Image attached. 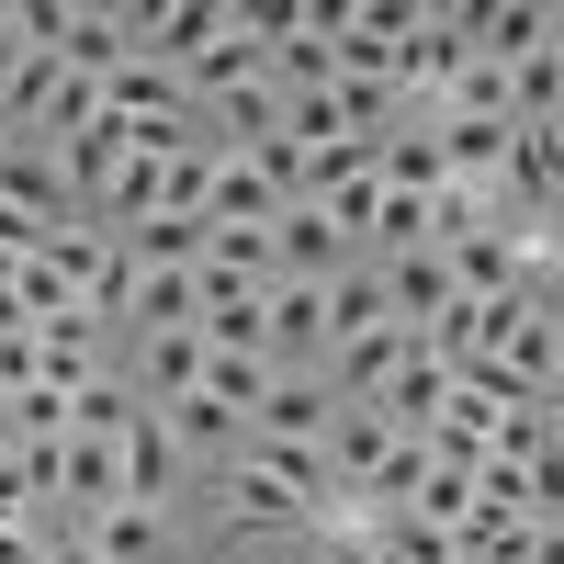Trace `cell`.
Instances as JSON below:
<instances>
[{"label": "cell", "mask_w": 564, "mask_h": 564, "mask_svg": "<svg viewBox=\"0 0 564 564\" xmlns=\"http://www.w3.org/2000/svg\"><path fill=\"white\" fill-rule=\"evenodd\" d=\"M497 204H508V215H564V124H508Z\"/></svg>", "instance_id": "cell-1"}, {"label": "cell", "mask_w": 564, "mask_h": 564, "mask_svg": "<svg viewBox=\"0 0 564 564\" xmlns=\"http://www.w3.org/2000/svg\"><path fill=\"white\" fill-rule=\"evenodd\" d=\"M339 430V384L327 372H271V395L249 406V441H327Z\"/></svg>", "instance_id": "cell-2"}, {"label": "cell", "mask_w": 564, "mask_h": 564, "mask_svg": "<svg viewBox=\"0 0 564 564\" xmlns=\"http://www.w3.org/2000/svg\"><path fill=\"white\" fill-rule=\"evenodd\" d=\"M350 260H361V249H350L316 204H282V215H271V271H282V282H327V271H350Z\"/></svg>", "instance_id": "cell-3"}, {"label": "cell", "mask_w": 564, "mask_h": 564, "mask_svg": "<svg viewBox=\"0 0 564 564\" xmlns=\"http://www.w3.org/2000/svg\"><path fill=\"white\" fill-rule=\"evenodd\" d=\"M79 542L90 553H102V564H170V508H90V520H79Z\"/></svg>", "instance_id": "cell-4"}, {"label": "cell", "mask_w": 564, "mask_h": 564, "mask_svg": "<svg viewBox=\"0 0 564 564\" xmlns=\"http://www.w3.org/2000/svg\"><path fill=\"white\" fill-rule=\"evenodd\" d=\"M124 384H135V406L193 395V384H204V339H193V327H159V339H135V372H124Z\"/></svg>", "instance_id": "cell-5"}, {"label": "cell", "mask_w": 564, "mask_h": 564, "mask_svg": "<svg viewBox=\"0 0 564 564\" xmlns=\"http://www.w3.org/2000/svg\"><path fill=\"white\" fill-rule=\"evenodd\" d=\"M148 417L170 430V452H181V463H226V452L249 441V430H238V417H226L215 395H170V406H148Z\"/></svg>", "instance_id": "cell-6"}, {"label": "cell", "mask_w": 564, "mask_h": 564, "mask_svg": "<svg viewBox=\"0 0 564 564\" xmlns=\"http://www.w3.org/2000/svg\"><path fill=\"white\" fill-rule=\"evenodd\" d=\"M0 204H12L23 226H57V215H68L57 159H45V148H0Z\"/></svg>", "instance_id": "cell-7"}, {"label": "cell", "mask_w": 564, "mask_h": 564, "mask_svg": "<svg viewBox=\"0 0 564 564\" xmlns=\"http://www.w3.org/2000/svg\"><path fill=\"white\" fill-rule=\"evenodd\" d=\"M564 23L542 12V0H497V12H475V57H497V68H520V57H542Z\"/></svg>", "instance_id": "cell-8"}, {"label": "cell", "mask_w": 564, "mask_h": 564, "mask_svg": "<svg viewBox=\"0 0 564 564\" xmlns=\"http://www.w3.org/2000/svg\"><path fill=\"white\" fill-rule=\"evenodd\" d=\"M361 327H395V305H384V271H372V260L327 271V350H339V339H361Z\"/></svg>", "instance_id": "cell-9"}, {"label": "cell", "mask_w": 564, "mask_h": 564, "mask_svg": "<svg viewBox=\"0 0 564 564\" xmlns=\"http://www.w3.org/2000/svg\"><path fill=\"white\" fill-rule=\"evenodd\" d=\"M57 497H68V520L113 508V497H124V475H113V441H57Z\"/></svg>", "instance_id": "cell-10"}, {"label": "cell", "mask_w": 564, "mask_h": 564, "mask_svg": "<svg viewBox=\"0 0 564 564\" xmlns=\"http://www.w3.org/2000/svg\"><path fill=\"white\" fill-rule=\"evenodd\" d=\"M282 215V193L249 170V159H215V181H204V226H271Z\"/></svg>", "instance_id": "cell-11"}, {"label": "cell", "mask_w": 564, "mask_h": 564, "mask_svg": "<svg viewBox=\"0 0 564 564\" xmlns=\"http://www.w3.org/2000/svg\"><path fill=\"white\" fill-rule=\"evenodd\" d=\"M135 417H148V406H135V384H124V372H90V384L68 395V441H124Z\"/></svg>", "instance_id": "cell-12"}, {"label": "cell", "mask_w": 564, "mask_h": 564, "mask_svg": "<svg viewBox=\"0 0 564 564\" xmlns=\"http://www.w3.org/2000/svg\"><path fill=\"white\" fill-rule=\"evenodd\" d=\"M193 316H204V282H193V271H148L124 327H135V339H159V327H193Z\"/></svg>", "instance_id": "cell-13"}, {"label": "cell", "mask_w": 564, "mask_h": 564, "mask_svg": "<svg viewBox=\"0 0 564 564\" xmlns=\"http://www.w3.org/2000/svg\"><path fill=\"white\" fill-rule=\"evenodd\" d=\"M124 249H135V271H204V215H148Z\"/></svg>", "instance_id": "cell-14"}, {"label": "cell", "mask_w": 564, "mask_h": 564, "mask_svg": "<svg viewBox=\"0 0 564 564\" xmlns=\"http://www.w3.org/2000/svg\"><path fill=\"white\" fill-rule=\"evenodd\" d=\"M0 564H45V531H0Z\"/></svg>", "instance_id": "cell-15"}, {"label": "cell", "mask_w": 564, "mask_h": 564, "mask_svg": "<svg viewBox=\"0 0 564 564\" xmlns=\"http://www.w3.org/2000/svg\"><path fill=\"white\" fill-rule=\"evenodd\" d=\"M45 564H102V553H90L79 531H68V542H57V531H45Z\"/></svg>", "instance_id": "cell-16"}, {"label": "cell", "mask_w": 564, "mask_h": 564, "mask_svg": "<svg viewBox=\"0 0 564 564\" xmlns=\"http://www.w3.org/2000/svg\"><path fill=\"white\" fill-rule=\"evenodd\" d=\"M23 68V34H12V12H0V79H12Z\"/></svg>", "instance_id": "cell-17"}, {"label": "cell", "mask_w": 564, "mask_h": 564, "mask_svg": "<svg viewBox=\"0 0 564 564\" xmlns=\"http://www.w3.org/2000/svg\"><path fill=\"white\" fill-rule=\"evenodd\" d=\"M215 564H249V553H215Z\"/></svg>", "instance_id": "cell-18"}, {"label": "cell", "mask_w": 564, "mask_h": 564, "mask_svg": "<svg viewBox=\"0 0 564 564\" xmlns=\"http://www.w3.org/2000/svg\"><path fill=\"white\" fill-rule=\"evenodd\" d=\"M0 148H12V135H0Z\"/></svg>", "instance_id": "cell-19"}]
</instances>
